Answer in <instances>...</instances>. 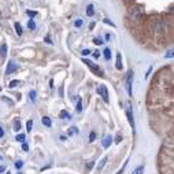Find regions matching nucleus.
Listing matches in <instances>:
<instances>
[{
  "label": "nucleus",
  "mask_w": 174,
  "mask_h": 174,
  "mask_svg": "<svg viewBox=\"0 0 174 174\" xmlns=\"http://www.w3.org/2000/svg\"><path fill=\"white\" fill-rule=\"evenodd\" d=\"M15 70H17V65L10 60L8 65H7V70H6V74H11V73L15 72Z\"/></svg>",
  "instance_id": "423d86ee"
},
{
  "label": "nucleus",
  "mask_w": 174,
  "mask_h": 174,
  "mask_svg": "<svg viewBox=\"0 0 174 174\" xmlns=\"http://www.w3.org/2000/svg\"><path fill=\"white\" fill-rule=\"evenodd\" d=\"M95 138H96V133H95V132H92V133L89 134V143H93Z\"/></svg>",
  "instance_id": "cd10ccee"
},
{
  "label": "nucleus",
  "mask_w": 174,
  "mask_h": 174,
  "mask_svg": "<svg viewBox=\"0 0 174 174\" xmlns=\"http://www.w3.org/2000/svg\"><path fill=\"white\" fill-rule=\"evenodd\" d=\"M22 166H23V162L22 161H17L15 162V167H17V169H22Z\"/></svg>",
  "instance_id": "bb28decb"
},
{
  "label": "nucleus",
  "mask_w": 174,
  "mask_h": 174,
  "mask_svg": "<svg viewBox=\"0 0 174 174\" xmlns=\"http://www.w3.org/2000/svg\"><path fill=\"white\" fill-rule=\"evenodd\" d=\"M89 54H91L89 49H84V51H82V55H84V56H86V55H89Z\"/></svg>",
  "instance_id": "f704fd0d"
},
{
  "label": "nucleus",
  "mask_w": 174,
  "mask_h": 174,
  "mask_svg": "<svg viewBox=\"0 0 174 174\" xmlns=\"http://www.w3.org/2000/svg\"><path fill=\"white\" fill-rule=\"evenodd\" d=\"M103 21H104V23H107V25H110V26H115V25H114V22H111V21H110L108 18L103 19Z\"/></svg>",
  "instance_id": "7c9ffc66"
},
{
  "label": "nucleus",
  "mask_w": 174,
  "mask_h": 174,
  "mask_svg": "<svg viewBox=\"0 0 174 174\" xmlns=\"http://www.w3.org/2000/svg\"><path fill=\"white\" fill-rule=\"evenodd\" d=\"M106 163H107V158L104 156V158H103L102 161H100V163H99V165H98V170H102L103 167L106 166Z\"/></svg>",
  "instance_id": "a211bd4d"
},
{
  "label": "nucleus",
  "mask_w": 174,
  "mask_h": 174,
  "mask_svg": "<svg viewBox=\"0 0 174 174\" xmlns=\"http://www.w3.org/2000/svg\"><path fill=\"white\" fill-rule=\"evenodd\" d=\"M76 110H77V112H81V111H82V99H81V98H78V102H77Z\"/></svg>",
  "instance_id": "f3484780"
},
{
  "label": "nucleus",
  "mask_w": 174,
  "mask_h": 174,
  "mask_svg": "<svg viewBox=\"0 0 174 174\" xmlns=\"http://www.w3.org/2000/svg\"><path fill=\"white\" fill-rule=\"evenodd\" d=\"M36 11H27V15H29V17H34V15H36Z\"/></svg>",
  "instance_id": "72a5a7b5"
},
{
  "label": "nucleus",
  "mask_w": 174,
  "mask_h": 174,
  "mask_svg": "<svg viewBox=\"0 0 174 174\" xmlns=\"http://www.w3.org/2000/svg\"><path fill=\"white\" fill-rule=\"evenodd\" d=\"M132 81H133V73L129 72L128 73V80H126V89L129 96H132Z\"/></svg>",
  "instance_id": "20e7f679"
},
{
  "label": "nucleus",
  "mask_w": 174,
  "mask_h": 174,
  "mask_svg": "<svg viewBox=\"0 0 174 174\" xmlns=\"http://www.w3.org/2000/svg\"><path fill=\"white\" fill-rule=\"evenodd\" d=\"M86 15H88V17H93L95 15V10H93V6L92 4H89L86 7Z\"/></svg>",
  "instance_id": "4468645a"
},
{
  "label": "nucleus",
  "mask_w": 174,
  "mask_h": 174,
  "mask_svg": "<svg viewBox=\"0 0 174 174\" xmlns=\"http://www.w3.org/2000/svg\"><path fill=\"white\" fill-rule=\"evenodd\" d=\"M144 173V166H138V167H136V169L132 171V174H143Z\"/></svg>",
  "instance_id": "dca6fc26"
},
{
  "label": "nucleus",
  "mask_w": 174,
  "mask_h": 174,
  "mask_svg": "<svg viewBox=\"0 0 174 174\" xmlns=\"http://www.w3.org/2000/svg\"><path fill=\"white\" fill-rule=\"evenodd\" d=\"M18 174H22V173H18Z\"/></svg>",
  "instance_id": "c03bdc74"
},
{
  "label": "nucleus",
  "mask_w": 174,
  "mask_h": 174,
  "mask_svg": "<svg viewBox=\"0 0 174 174\" xmlns=\"http://www.w3.org/2000/svg\"><path fill=\"white\" fill-rule=\"evenodd\" d=\"M7 56V44H3L0 47V59H4Z\"/></svg>",
  "instance_id": "1a4fd4ad"
},
{
  "label": "nucleus",
  "mask_w": 174,
  "mask_h": 174,
  "mask_svg": "<svg viewBox=\"0 0 174 174\" xmlns=\"http://www.w3.org/2000/svg\"><path fill=\"white\" fill-rule=\"evenodd\" d=\"M41 123H43L44 126H47V128H51V125H52V121H51L49 116H43V118H41Z\"/></svg>",
  "instance_id": "6e6552de"
},
{
  "label": "nucleus",
  "mask_w": 174,
  "mask_h": 174,
  "mask_svg": "<svg viewBox=\"0 0 174 174\" xmlns=\"http://www.w3.org/2000/svg\"><path fill=\"white\" fill-rule=\"evenodd\" d=\"M103 54H104V58L107 59V60H110V59H111V51H110V48H106Z\"/></svg>",
  "instance_id": "412c9836"
},
{
  "label": "nucleus",
  "mask_w": 174,
  "mask_h": 174,
  "mask_svg": "<svg viewBox=\"0 0 174 174\" xmlns=\"http://www.w3.org/2000/svg\"><path fill=\"white\" fill-rule=\"evenodd\" d=\"M6 171V166L4 165H0V173H4Z\"/></svg>",
  "instance_id": "4c0bfd02"
},
{
  "label": "nucleus",
  "mask_w": 174,
  "mask_h": 174,
  "mask_svg": "<svg viewBox=\"0 0 174 174\" xmlns=\"http://www.w3.org/2000/svg\"><path fill=\"white\" fill-rule=\"evenodd\" d=\"M84 63H85V65H86L88 67H89V69H91V70H92L93 73L99 74L100 77L104 76V73H103V70H102V69H100L99 66H96V65H95L93 62H91V60H88V59H84Z\"/></svg>",
  "instance_id": "f257e3e1"
},
{
  "label": "nucleus",
  "mask_w": 174,
  "mask_h": 174,
  "mask_svg": "<svg viewBox=\"0 0 174 174\" xmlns=\"http://www.w3.org/2000/svg\"><path fill=\"white\" fill-rule=\"evenodd\" d=\"M81 25H82V19H77L76 22H74V26L76 27H81Z\"/></svg>",
  "instance_id": "c85d7f7f"
},
{
  "label": "nucleus",
  "mask_w": 174,
  "mask_h": 174,
  "mask_svg": "<svg viewBox=\"0 0 174 174\" xmlns=\"http://www.w3.org/2000/svg\"><path fill=\"white\" fill-rule=\"evenodd\" d=\"M7 174H11V173H7Z\"/></svg>",
  "instance_id": "37998d69"
},
{
  "label": "nucleus",
  "mask_w": 174,
  "mask_h": 174,
  "mask_svg": "<svg viewBox=\"0 0 174 174\" xmlns=\"http://www.w3.org/2000/svg\"><path fill=\"white\" fill-rule=\"evenodd\" d=\"M126 116H128V119H129V123H130V126H132V129H134L133 114H132V111H130V108H129V107H128V110H126Z\"/></svg>",
  "instance_id": "0eeeda50"
},
{
  "label": "nucleus",
  "mask_w": 174,
  "mask_h": 174,
  "mask_svg": "<svg viewBox=\"0 0 174 174\" xmlns=\"http://www.w3.org/2000/svg\"><path fill=\"white\" fill-rule=\"evenodd\" d=\"M93 165H95V162H92V163H89V165L86 166V169H88V171H89V170L92 169V167H93Z\"/></svg>",
  "instance_id": "58836bf2"
},
{
  "label": "nucleus",
  "mask_w": 174,
  "mask_h": 174,
  "mask_svg": "<svg viewBox=\"0 0 174 174\" xmlns=\"http://www.w3.org/2000/svg\"><path fill=\"white\" fill-rule=\"evenodd\" d=\"M99 55H100V52H99V51H95V52H93V58H95V59H98V58H99Z\"/></svg>",
  "instance_id": "e433bc0d"
},
{
  "label": "nucleus",
  "mask_w": 174,
  "mask_h": 174,
  "mask_svg": "<svg viewBox=\"0 0 174 174\" xmlns=\"http://www.w3.org/2000/svg\"><path fill=\"white\" fill-rule=\"evenodd\" d=\"M93 43H95V44H98V45H100V44H104V43H103V41L100 40V39H95V40H93Z\"/></svg>",
  "instance_id": "473e14b6"
},
{
  "label": "nucleus",
  "mask_w": 174,
  "mask_h": 174,
  "mask_svg": "<svg viewBox=\"0 0 174 174\" xmlns=\"http://www.w3.org/2000/svg\"><path fill=\"white\" fill-rule=\"evenodd\" d=\"M76 133H78V129H77L76 126H72V128L69 129V134H70V136H73V134H76Z\"/></svg>",
  "instance_id": "393cba45"
},
{
  "label": "nucleus",
  "mask_w": 174,
  "mask_h": 174,
  "mask_svg": "<svg viewBox=\"0 0 174 174\" xmlns=\"http://www.w3.org/2000/svg\"><path fill=\"white\" fill-rule=\"evenodd\" d=\"M59 116H60L62 119H66V121L72 119V115H70V114H69V112H67L66 110H63V111H60V114H59Z\"/></svg>",
  "instance_id": "ddd939ff"
},
{
  "label": "nucleus",
  "mask_w": 174,
  "mask_h": 174,
  "mask_svg": "<svg viewBox=\"0 0 174 174\" xmlns=\"http://www.w3.org/2000/svg\"><path fill=\"white\" fill-rule=\"evenodd\" d=\"M115 67H116V70H121V69H122V59H121V52H119V54H116Z\"/></svg>",
  "instance_id": "f8f14e48"
},
{
  "label": "nucleus",
  "mask_w": 174,
  "mask_h": 174,
  "mask_svg": "<svg viewBox=\"0 0 174 174\" xmlns=\"http://www.w3.org/2000/svg\"><path fill=\"white\" fill-rule=\"evenodd\" d=\"M98 93L102 96L103 100H104L106 103L110 102V99H108V91H107V86H106V85H99L98 86Z\"/></svg>",
  "instance_id": "f03ea898"
},
{
  "label": "nucleus",
  "mask_w": 174,
  "mask_h": 174,
  "mask_svg": "<svg viewBox=\"0 0 174 174\" xmlns=\"http://www.w3.org/2000/svg\"><path fill=\"white\" fill-rule=\"evenodd\" d=\"M27 27H29L30 30H34V29H36V23H34V21H33V19H30V21L27 22Z\"/></svg>",
  "instance_id": "b1692460"
},
{
  "label": "nucleus",
  "mask_w": 174,
  "mask_h": 174,
  "mask_svg": "<svg viewBox=\"0 0 174 174\" xmlns=\"http://www.w3.org/2000/svg\"><path fill=\"white\" fill-rule=\"evenodd\" d=\"M45 41H47L48 44H52V43H51V40H49V36H47V37H45Z\"/></svg>",
  "instance_id": "ea45409f"
},
{
  "label": "nucleus",
  "mask_w": 174,
  "mask_h": 174,
  "mask_svg": "<svg viewBox=\"0 0 174 174\" xmlns=\"http://www.w3.org/2000/svg\"><path fill=\"white\" fill-rule=\"evenodd\" d=\"M15 140L17 141H19V143H25V140H26V136L25 134H17V137H15Z\"/></svg>",
  "instance_id": "6ab92c4d"
},
{
  "label": "nucleus",
  "mask_w": 174,
  "mask_h": 174,
  "mask_svg": "<svg viewBox=\"0 0 174 174\" xmlns=\"http://www.w3.org/2000/svg\"><path fill=\"white\" fill-rule=\"evenodd\" d=\"M32 126H33V122H32V119H29L26 122V130L27 132H32Z\"/></svg>",
  "instance_id": "a878e982"
},
{
  "label": "nucleus",
  "mask_w": 174,
  "mask_h": 174,
  "mask_svg": "<svg viewBox=\"0 0 174 174\" xmlns=\"http://www.w3.org/2000/svg\"><path fill=\"white\" fill-rule=\"evenodd\" d=\"M59 95H60V96H63V88H60V89H59Z\"/></svg>",
  "instance_id": "a19ab883"
},
{
  "label": "nucleus",
  "mask_w": 174,
  "mask_h": 174,
  "mask_svg": "<svg viewBox=\"0 0 174 174\" xmlns=\"http://www.w3.org/2000/svg\"><path fill=\"white\" fill-rule=\"evenodd\" d=\"M165 27H166V25L163 22H156L155 30L158 32V33H162V32H165Z\"/></svg>",
  "instance_id": "9d476101"
},
{
  "label": "nucleus",
  "mask_w": 174,
  "mask_h": 174,
  "mask_svg": "<svg viewBox=\"0 0 174 174\" xmlns=\"http://www.w3.org/2000/svg\"><path fill=\"white\" fill-rule=\"evenodd\" d=\"M14 27H15V32H17V34H18V36H22L23 29H22V26H21V23H19V22H15V23H14Z\"/></svg>",
  "instance_id": "9b49d317"
},
{
  "label": "nucleus",
  "mask_w": 174,
  "mask_h": 174,
  "mask_svg": "<svg viewBox=\"0 0 174 174\" xmlns=\"http://www.w3.org/2000/svg\"><path fill=\"white\" fill-rule=\"evenodd\" d=\"M22 149H23V151H29V145H27V144L26 143H22Z\"/></svg>",
  "instance_id": "2f4dec72"
},
{
  "label": "nucleus",
  "mask_w": 174,
  "mask_h": 174,
  "mask_svg": "<svg viewBox=\"0 0 174 174\" xmlns=\"http://www.w3.org/2000/svg\"><path fill=\"white\" fill-rule=\"evenodd\" d=\"M19 84H21V81H19V80H13V81H10L8 86H10V88H15V86L19 85Z\"/></svg>",
  "instance_id": "5701e85b"
},
{
  "label": "nucleus",
  "mask_w": 174,
  "mask_h": 174,
  "mask_svg": "<svg viewBox=\"0 0 174 174\" xmlns=\"http://www.w3.org/2000/svg\"><path fill=\"white\" fill-rule=\"evenodd\" d=\"M111 143H112V137L110 136V134H107V136H104L103 137V147L104 148H108L110 145H111Z\"/></svg>",
  "instance_id": "39448f33"
},
{
  "label": "nucleus",
  "mask_w": 174,
  "mask_h": 174,
  "mask_svg": "<svg viewBox=\"0 0 174 174\" xmlns=\"http://www.w3.org/2000/svg\"><path fill=\"white\" fill-rule=\"evenodd\" d=\"M129 14H130V17H133L134 19L140 18V15L143 14V7H141V6H134V7L130 8Z\"/></svg>",
  "instance_id": "7ed1b4c3"
},
{
  "label": "nucleus",
  "mask_w": 174,
  "mask_h": 174,
  "mask_svg": "<svg viewBox=\"0 0 174 174\" xmlns=\"http://www.w3.org/2000/svg\"><path fill=\"white\" fill-rule=\"evenodd\" d=\"M165 58H166V59L174 58V48H173V49H169V51L166 52V54H165Z\"/></svg>",
  "instance_id": "aec40b11"
},
{
  "label": "nucleus",
  "mask_w": 174,
  "mask_h": 174,
  "mask_svg": "<svg viewBox=\"0 0 174 174\" xmlns=\"http://www.w3.org/2000/svg\"><path fill=\"white\" fill-rule=\"evenodd\" d=\"M29 99H30L33 103H36V100H37V93H36V91H34V89L29 92Z\"/></svg>",
  "instance_id": "2eb2a0df"
},
{
  "label": "nucleus",
  "mask_w": 174,
  "mask_h": 174,
  "mask_svg": "<svg viewBox=\"0 0 174 174\" xmlns=\"http://www.w3.org/2000/svg\"><path fill=\"white\" fill-rule=\"evenodd\" d=\"M1 159H3V156H1V155H0V161H1Z\"/></svg>",
  "instance_id": "79ce46f5"
},
{
  "label": "nucleus",
  "mask_w": 174,
  "mask_h": 174,
  "mask_svg": "<svg viewBox=\"0 0 174 174\" xmlns=\"http://www.w3.org/2000/svg\"><path fill=\"white\" fill-rule=\"evenodd\" d=\"M4 137V130H3V128L0 126V138H3Z\"/></svg>",
  "instance_id": "c9c22d12"
},
{
  "label": "nucleus",
  "mask_w": 174,
  "mask_h": 174,
  "mask_svg": "<svg viewBox=\"0 0 174 174\" xmlns=\"http://www.w3.org/2000/svg\"><path fill=\"white\" fill-rule=\"evenodd\" d=\"M121 141H122V136H121V134L118 133V134H116V137H115V143H116V144H119Z\"/></svg>",
  "instance_id": "c756f323"
},
{
  "label": "nucleus",
  "mask_w": 174,
  "mask_h": 174,
  "mask_svg": "<svg viewBox=\"0 0 174 174\" xmlns=\"http://www.w3.org/2000/svg\"><path fill=\"white\" fill-rule=\"evenodd\" d=\"M14 130H17V132L21 130V121H19V119L14 121Z\"/></svg>",
  "instance_id": "4be33fe9"
}]
</instances>
